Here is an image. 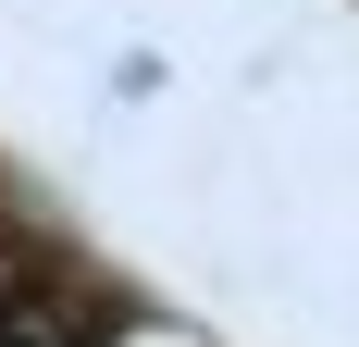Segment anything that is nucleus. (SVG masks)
<instances>
[{"mask_svg":"<svg viewBox=\"0 0 359 347\" xmlns=\"http://www.w3.org/2000/svg\"><path fill=\"white\" fill-rule=\"evenodd\" d=\"M124 347H186V335H124Z\"/></svg>","mask_w":359,"mask_h":347,"instance_id":"nucleus-1","label":"nucleus"}]
</instances>
